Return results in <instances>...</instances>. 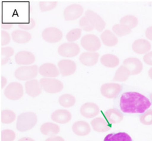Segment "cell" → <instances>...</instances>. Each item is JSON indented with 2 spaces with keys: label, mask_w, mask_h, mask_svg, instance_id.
I'll list each match as a JSON object with an SVG mask.
<instances>
[{
  "label": "cell",
  "mask_w": 152,
  "mask_h": 141,
  "mask_svg": "<svg viewBox=\"0 0 152 141\" xmlns=\"http://www.w3.org/2000/svg\"><path fill=\"white\" fill-rule=\"evenodd\" d=\"M150 100L137 92L124 93L120 99V108L125 113L143 114L151 107Z\"/></svg>",
  "instance_id": "cell-1"
},
{
  "label": "cell",
  "mask_w": 152,
  "mask_h": 141,
  "mask_svg": "<svg viewBox=\"0 0 152 141\" xmlns=\"http://www.w3.org/2000/svg\"><path fill=\"white\" fill-rule=\"evenodd\" d=\"M37 122V116L34 112L29 111L20 114L17 120V130L25 132L31 130Z\"/></svg>",
  "instance_id": "cell-2"
},
{
  "label": "cell",
  "mask_w": 152,
  "mask_h": 141,
  "mask_svg": "<svg viewBox=\"0 0 152 141\" xmlns=\"http://www.w3.org/2000/svg\"><path fill=\"white\" fill-rule=\"evenodd\" d=\"M39 67L37 65L23 66L16 69L14 73L15 78L21 81H29L34 79L39 72Z\"/></svg>",
  "instance_id": "cell-3"
},
{
  "label": "cell",
  "mask_w": 152,
  "mask_h": 141,
  "mask_svg": "<svg viewBox=\"0 0 152 141\" xmlns=\"http://www.w3.org/2000/svg\"><path fill=\"white\" fill-rule=\"evenodd\" d=\"M40 83L42 89L48 93H58L63 88V83L54 78H43L40 79Z\"/></svg>",
  "instance_id": "cell-4"
},
{
  "label": "cell",
  "mask_w": 152,
  "mask_h": 141,
  "mask_svg": "<svg viewBox=\"0 0 152 141\" xmlns=\"http://www.w3.org/2000/svg\"><path fill=\"white\" fill-rule=\"evenodd\" d=\"M80 44L84 49L91 53H96L101 47L99 38L93 34L84 35L80 40Z\"/></svg>",
  "instance_id": "cell-5"
},
{
  "label": "cell",
  "mask_w": 152,
  "mask_h": 141,
  "mask_svg": "<svg viewBox=\"0 0 152 141\" xmlns=\"http://www.w3.org/2000/svg\"><path fill=\"white\" fill-rule=\"evenodd\" d=\"M24 94V89L22 85L15 82L9 83L4 90L5 96L9 100H17L21 99Z\"/></svg>",
  "instance_id": "cell-6"
},
{
  "label": "cell",
  "mask_w": 152,
  "mask_h": 141,
  "mask_svg": "<svg viewBox=\"0 0 152 141\" xmlns=\"http://www.w3.org/2000/svg\"><path fill=\"white\" fill-rule=\"evenodd\" d=\"M80 50V47L77 43L68 42L63 43L59 46L58 53L62 57L71 58L77 56Z\"/></svg>",
  "instance_id": "cell-7"
},
{
  "label": "cell",
  "mask_w": 152,
  "mask_h": 141,
  "mask_svg": "<svg viewBox=\"0 0 152 141\" xmlns=\"http://www.w3.org/2000/svg\"><path fill=\"white\" fill-rule=\"evenodd\" d=\"M122 87L116 83H107L100 88V93L107 99H114L122 91Z\"/></svg>",
  "instance_id": "cell-8"
},
{
  "label": "cell",
  "mask_w": 152,
  "mask_h": 141,
  "mask_svg": "<svg viewBox=\"0 0 152 141\" xmlns=\"http://www.w3.org/2000/svg\"><path fill=\"white\" fill-rule=\"evenodd\" d=\"M43 39L49 43L59 42L63 37L62 32L58 28L49 27L45 29L42 32Z\"/></svg>",
  "instance_id": "cell-9"
},
{
  "label": "cell",
  "mask_w": 152,
  "mask_h": 141,
  "mask_svg": "<svg viewBox=\"0 0 152 141\" xmlns=\"http://www.w3.org/2000/svg\"><path fill=\"white\" fill-rule=\"evenodd\" d=\"M83 14V7L78 4L68 6L64 10V17L66 21H73L79 18Z\"/></svg>",
  "instance_id": "cell-10"
},
{
  "label": "cell",
  "mask_w": 152,
  "mask_h": 141,
  "mask_svg": "<svg viewBox=\"0 0 152 141\" xmlns=\"http://www.w3.org/2000/svg\"><path fill=\"white\" fill-rule=\"evenodd\" d=\"M85 17L89 20L94 29L99 32H102L105 28V22L97 13L93 10H88L85 13Z\"/></svg>",
  "instance_id": "cell-11"
},
{
  "label": "cell",
  "mask_w": 152,
  "mask_h": 141,
  "mask_svg": "<svg viewBox=\"0 0 152 141\" xmlns=\"http://www.w3.org/2000/svg\"><path fill=\"white\" fill-rule=\"evenodd\" d=\"M123 65L127 68L131 75H137L141 73L143 69V64L142 61L134 57L127 58L124 60Z\"/></svg>",
  "instance_id": "cell-12"
},
{
  "label": "cell",
  "mask_w": 152,
  "mask_h": 141,
  "mask_svg": "<svg viewBox=\"0 0 152 141\" xmlns=\"http://www.w3.org/2000/svg\"><path fill=\"white\" fill-rule=\"evenodd\" d=\"M58 68L62 76L66 77L73 74L76 71L77 66L71 60L63 59L58 63Z\"/></svg>",
  "instance_id": "cell-13"
},
{
  "label": "cell",
  "mask_w": 152,
  "mask_h": 141,
  "mask_svg": "<svg viewBox=\"0 0 152 141\" xmlns=\"http://www.w3.org/2000/svg\"><path fill=\"white\" fill-rule=\"evenodd\" d=\"M80 112L84 118L91 119L97 116L100 109L97 104L93 102H87L81 106Z\"/></svg>",
  "instance_id": "cell-14"
},
{
  "label": "cell",
  "mask_w": 152,
  "mask_h": 141,
  "mask_svg": "<svg viewBox=\"0 0 152 141\" xmlns=\"http://www.w3.org/2000/svg\"><path fill=\"white\" fill-rule=\"evenodd\" d=\"M39 72L45 78H54L58 76L60 73L58 68L54 64L50 63L42 65L39 68Z\"/></svg>",
  "instance_id": "cell-15"
},
{
  "label": "cell",
  "mask_w": 152,
  "mask_h": 141,
  "mask_svg": "<svg viewBox=\"0 0 152 141\" xmlns=\"http://www.w3.org/2000/svg\"><path fill=\"white\" fill-rule=\"evenodd\" d=\"M40 81L36 79L27 81L25 83V91L26 94L31 97H36L39 96L42 91Z\"/></svg>",
  "instance_id": "cell-16"
},
{
  "label": "cell",
  "mask_w": 152,
  "mask_h": 141,
  "mask_svg": "<svg viewBox=\"0 0 152 141\" xmlns=\"http://www.w3.org/2000/svg\"><path fill=\"white\" fill-rule=\"evenodd\" d=\"M15 60L16 63L19 65L29 66L34 63L35 57L29 51H20L15 55Z\"/></svg>",
  "instance_id": "cell-17"
},
{
  "label": "cell",
  "mask_w": 152,
  "mask_h": 141,
  "mask_svg": "<svg viewBox=\"0 0 152 141\" xmlns=\"http://www.w3.org/2000/svg\"><path fill=\"white\" fill-rule=\"evenodd\" d=\"M72 118L71 113L66 110H57L51 114V119L58 123L65 124L68 123Z\"/></svg>",
  "instance_id": "cell-18"
},
{
  "label": "cell",
  "mask_w": 152,
  "mask_h": 141,
  "mask_svg": "<svg viewBox=\"0 0 152 141\" xmlns=\"http://www.w3.org/2000/svg\"><path fill=\"white\" fill-rule=\"evenodd\" d=\"M72 130L75 134L79 136H85L91 132V126L86 121H79L72 125Z\"/></svg>",
  "instance_id": "cell-19"
},
{
  "label": "cell",
  "mask_w": 152,
  "mask_h": 141,
  "mask_svg": "<svg viewBox=\"0 0 152 141\" xmlns=\"http://www.w3.org/2000/svg\"><path fill=\"white\" fill-rule=\"evenodd\" d=\"M150 43L145 39H137L132 45V49L134 52L138 54H146L151 49Z\"/></svg>",
  "instance_id": "cell-20"
},
{
  "label": "cell",
  "mask_w": 152,
  "mask_h": 141,
  "mask_svg": "<svg viewBox=\"0 0 152 141\" xmlns=\"http://www.w3.org/2000/svg\"><path fill=\"white\" fill-rule=\"evenodd\" d=\"M93 129L100 133H105L111 129V124L103 118H96L91 121Z\"/></svg>",
  "instance_id": "cell-21"
},
{
  "label": "cell",
  "mask_w": 152,
  "mask_h": 141,
  "mask_svg": "<svg viewBox=\"0 0 152 141\" xmlns=\"http://www.w3.org/2000/svg\"><path fill=\"white\" fill-rule=\"evenodd\" d=\"M99 58V54L97 53L85 52L80 56L79 60L85 66H93L98 62Z\"/></svg>",
  "instance_id": "cell-22"
},
{
  "label": "cell",
  "mask_w": 152,
  "mask_h": 141,
  "mask_svg": "<svg viewBox=\"0 0 152 141\" xmlns=\"http://www.w3.org/2000/svg\"><path fill=\"white\" fill-rule=\"evenodd\" d=\"M104 116L110 124L118 123L124 119L122 113L115 108H111L107 110L104 113Z\"/></svg>",
  "instance_id": "cell-23"
},
{
  "label": "cell",
  "mask_w": 152,
  "mask_h": 141,
  "mask_svg": "<svg viewBox=\"0 0 152 141\" xmlns=\"http://www.w3.org/2000/svg\"><path fill=\"white\" fill-rule=\"evenodd\" d=\"M31 34L26 31L15 30L12 32V38L17 43H26L31 40Z\"/></svg>",
  "instance_id": "cell-24"
},
{
  "label": "cell",
  "mask_w": 152,
  "mask_h": 141,
  "mask_svg": "<svg viewBox=\"0 0 152 141\" xmlns=\"http://www.w3.org/2000/svg\"><path fill=\"white\" fill-rule=\"evenodd\" d=\"M59 126L54 123L52 122H46L40 127L41 133L45 135L49 136L50 137L56 136L60 132Z\"/></svg>",
  "instance_id": "cell-25"
},
{
  "label": "cell",
  "mask_w": 152,
  "mask_h": 141,
  "mask_svg": "<svg viewBox=\"0 0 152 141\" xmlns=\"http://www.w3.org/2000/svg\"><path fill=\"white\" fill-rule=\"evenodd\" d=\"M101 40L103 44L108 47L116 46L118 43V38L110 30L105 31L100 35Z\"/></svg>",
  "instance_id": "cell-26"
},
{
  "label": "cell",
  "mask_w": 152,
  "mask_h": 141,
  "mask_svg": "<svg viewBox=\"0 0 152 141\" xmlns=\"http://www.w3.org/2000/svg\"><path fill=\"white\" fill-rule=\"evenodd\" d=\"M100 61L102 65L109 68H116L119 65L120 62L119 58L116 56L110 54L102 56Z\"/></svg>",
  "instance_id": "cell-27"
},
{
  "label": "cell",
  "mask_w": 152,
  "mask_h": 141,
  "mask_svg": "<svg viewBox=\"0 0 152 141\" xmlns=\"http://www.w3.org/2000/svg\"><path fill=\"white\" fill-rule=\"evenodd\" d=\"M104 141H133L131 136L126 133H110L105 136Z\"/></svg>",
  "instance_id": "cell-28"
},
{
  "label": "cell",
  "mask_w": 152,
  "mask_h": 141,
  "mask_svg": "<svg viewBox=\"0 0 152 141\" xmlns=\"http://www.w3.org/2000/svg\"><path fill=\"white\" fill-rule=\"evenodd\" d=\"M131 75L130 71L125 66H121L116 71L113 80L116 82H125L129 79Z\"/></svg>",
  "instance_id": "cell-29"
},
{
  "label": "cell",
  "mask_w": 152,
  "mask_h": 141,
  "mask_svg": "<svg viewBox=\"0 0 152 141\" xmlns=\"http://www.w3.org/2000/svg\"><path fill=\"white\" fill-rule=\"evenodd\" d=\"M75 98L74 96L69 94L61 95L58 99L60 105L65 108H71L75 104Z\"/></svg>",
  "instance_id": "cell-30"
},
{
  "label": "cell",
  "mask_w": 152,
  "mask_h": 141,
  "mask_svg": "<svg viewBox=\"0 0 152 141\" xmlns=\"http://www.w3.org/2000/svg\"><path fill=\"white\" fill-rule=\"evenodd\" d=\"M139 21L138 19L134 15H126L122 17L120 20V24L126 26L130 29H134L137 26Z\"/></svg>",
  "instance_id": "cell-31"
},
{
  "label": "cell",
  "mask_w": 152,
  "mask_h": 141,
  "mask_svg": "<svg viewBox=\"0 0 152 141\" xmlns=\"http://www.w3.org/2000/svg\"><path fill=\"white\" fill-rule=\"evenodd\" d=\"M16 119L15 113L12 110H4L1 113V121L4 124H10L14 122Z\"/></svg>",
  "instance_id": "cell-32"
},
{
  "label": "cell",
  "mask_w": 152,
  "mask_h": 141,
  "mask_svg": "<svg viewBox=\"0 0 152 141\" xmlns=\"http://www.w3.org/2000/svg\"><path fill=\"white\" fill-rule=\"evenodd\" d=\"M14 50L10 47H3L1 48V65L6 64L10 57L14 55Z\"/></svg>",
  "instance_id": "cell-33"
},
{
  "label": "cell",
  "mask_w": 152,
  "mask_h": 141,
  "mask_svg": "<svg viewBox=\"0 0 152 141\" xmlns=\"http://www.w3.org/2000/svg\"><path fill=\"white\" fill-rule=\"evenodd\" d=\"M113 31L116 35L122 37L129 35L132 32V29L122 24H116L113 26Z\"/></svg>",
  "instance_id": "cell-34"
},
{
  "label": "cell",
  "mask_w": 152,
  "mask_h": 141,
  "mask_svg": "<svg viewBox=\"0 0 152 141\" xmlns=\"http://www.w3.org/2000/svg\"><path fill=\"white\" fill-rule=\"evenodd\" d=\"M82 35V29L80 28H75L70 31L66 36V40L69 42L73 43L77 41L80 38Z\"/></svg>",
  "instance_id": "cell-35"
},
{
  "label": "cell",
  "mask_w": 152,
  "mask_h": 141,
  "mask_svg": "<svg viewBox=\"0 0 152 141\" xmlns=\"http://www.w3.org/2000/svg\"><path fill=\"white\" fill-rule=\"evenodd\" d=\"M16 138L15 133L12 130L6 129L1 133V141H14Z\"/></svg>",
  "instance_id": "cell-36"
},
{
  "label": "cell",
  "mask_w": 152,
  "mask_h": 141,
  "mask_svg": "<svg viewBox=\"0 0 152 141\" xmlns=\"http://www.w3.org/2000/svg\"><path fill=\"white\" fill-rule=\"evenodd\" d=\"M139 121L141 123L144 125H152V110H149L141 115L139 118Z\"/></svg>",
  "instance_id": "cell-37"
},
{
  "label": "cell",
  "mask_w": 152,
  "mask_h": 141,
  "mask_svg": "<svg viewBox=\"0 0 152 141\" xmlns=\"http://www.w3.org/2000/svg\"><path fill=\"white\" fill-rule=\"evenodd\" d=\"M57 5L56 1H42L40 2V8L42 12H46L54 9Z\"/></svg>",
  "instance_id": "cell-38"
},
{
  "label": "cell",
  "mask_w": 152,
  "mask_h": 141,
  "mask_svg": "<svg viewBox=\"0 0 152 141\" xmlns=\"http://www.w3.org/2000/svg\"><path fill=\"white\" fill-rule=\"evenodd\" d=\"M79 26L80 29L83 30L86 32H90L94 29V28L90 22L89 20L87 18V17H83L80 19L79 21Z\"/></svg>",
  "instance_id": "cell-39"
},
{
  "label": "cell",
  "mask_w": 152,
  "mask_h": 141,
  "mask_svg": "<svg viewBox=\"0 0 152 141\" xmlns=\"http://www.w3.org/2000/svg\"><path fill=\"white\" fill-rule=\"evenodd\" d=\"M18 26L21 29H23L25 31L31 30L35 28V22L33 19H30L28 23H21L18 24Z\"/></svg>",
  "instance_id": "cell-40"
},
{
  "label": "cell",
  "mask_w": 152,
  "mask_h": 141,
  "mask_svg": "<svg viewBox=\"0 0 152 141\" xmlns=\"http://www.w3.org/2000/svg\"><path fill=\"white\" fill-rule=\"evenodd\" d=\"M1 46H5L8 45L10 42V34L4 31H1Z\"/></svg>",
  "instance_id": "cell-41"
},
{
  "label": "cell",
  "mask_w": 152,
  "mask_h": 141,
  "mask_svg": "<svg viewBox=\"0 0 152 141\" xmlns=\"http://www.w3.org/2000/svg\"><path fill=\"white\" fill-rule=\"evenodd\" d=\"M143 60L147 65L152 66V51L145 54L143 57Z\"/></svg>",
  "instance_id": "cell-42"
},
{
  "label": "cell",
  "mask_w": 152,
  "mask_h": 141,
  "mask_svg": "<svg viewBox=\"0 0 152 141\" xmlns=\"http://www.w3.org/2000/svg\"><path fill=\"white\" fill-rule=\"evenodd\" d=\"M145 37L149 40L152 41V26L148 28L145 32Z\"/></svg>",
  "instance_id": "cell-43"
},
{
  "label": "cell",
  "mask_w": 152,
  "mask_h": 141,
  "mask_svg": "<svg viewBox=\"0 0 152 141\" xmlns=\"http://www.w3.org/2000/svg\"><path fill=\"white\" fill-rule=\"evenodd\" d=\"M45 141H65L64 139L61 136H52L47 138Z\"/></svg>",
  "instance_id": "cell-44"
},
{
  "label": "cell",
  "mask_w": 152,
  "mask_h": 141,
  "mask_svg": "<svg viewBox=\"0 0 152 141\" xmlns=\"http://www.w3.org/2000/svg\"><path fill=\"white\" fill-rule=\"evenodd\" d=\"M12 23H3L1 24V27L2 29H4V30H9L10 29L12 28Z\"/></svg>",
  "instance_id": "cell-45"
},
{
  "label": "cell",
  "mask_w": 152,
  "mask_h": 141,
  "mask_svg": "<svg viewBox=\"0 0 152 141\" xmlns=\"http://www.w3.org/2000/svg\"><path fill=\"white\" fill-rule=\"evenodd\" d=\"M7 84V79L3 76L1 77V88L3 89Z\"/></svg>",
  "instance_id": "cell-46"
},
{
  "label": "cell",
  "mask_w": 152,
  "mask_h": 141,
  "mask_svg": "<svg viewBox=\"0 0 152 141\" xmlns=\"http://www.w3.org/2000/svg\"><path fill=\"white\" fill-rule=\"evenodd\" d=\"M18 141H35V140L32 138H31L29 137H24L19 139Z\"/></svg>",
  "instance_id": "cell-47"
},
{
  "label": "cell",
  "mask_w": 152,
  "mask_h": 141,
  "mask_svg": "<svg viewBox=\"0 0 152 141\" xmlns=\"http://www.w3.org/2000/svg\"><path fill=\"white\" fill-rule=\"evenodd\" d=\"M148 76L152 80V68H151L148 71Z\"/></svg>",
  "instance_id": "cell-48"
},
{
  "label": "cell",
  "mask_w": 152,
  "mask_h": 141,
  "mask_svg": "<svg viewBox=\"0 0 152 141\" xmlns=\"http://www.w3.org/2000/svg\"><path fill=\"white\" fill-rule=\"evenodd\" d=\"M150 100L151 102V104H152V93L150 94Z\"/></svg>",
  "instance_id": "cell-49"
}]
</instances>
